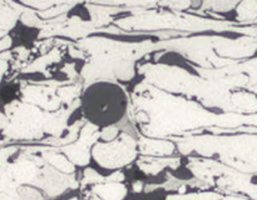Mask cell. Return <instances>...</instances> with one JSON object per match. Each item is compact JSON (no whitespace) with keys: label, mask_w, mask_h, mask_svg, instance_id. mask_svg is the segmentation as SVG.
I'll use <instances>...</instances> for the list:
<instances>
[{"label":"cell","mask_w":257,"mask_h":200,"mask_svg":"<svg viewBox=\"0 0 257 200\" xmlns=\"http://www.w3.org/2000/svg\"><path fill=\"white\" fill-rule=\"evenodd\" d=\"M128 95L118 82L98 80L85 88L82 94V109L88 122L95 126H115L127 114Z\"/></svg>","instance_id":"1"},{"label":"cell","mask_w":257,"mask_h":200,"mask_svg":"<svg viewBox=\"0 0 257 200\" xmlns=\"http://www.w3.org/2000/svg\"><path fill=\"white\" fill-rule=\"evenodd\" d=\"M92 156L107 169H117L132 162L136 156V144L128 136H118L112 142H97Z\"/></svg>","instance_id":"2"},{"label":"cell","mask_w":257,"mask_h":200,"mask_svg":"<svg viewBox=\"0 0 257 200\" xmlns=\"http://www.w3.org/2000/svg\"><path fill=\"white\" fill-rule=\"evenodd\" d=\"M255 2H242V4L238 5L237 8V14L241 19L243 20H250L256 18L257 15V9Z\"/></svg>","instance_id":"3"},{"label":"cell","mask_w":257,"mask_h":200,"mask_svg":"<svg viewBox=\"0 0 257 200\" xmlns=\"http://www.w3.org/2000/svg\"><path fill=\"white\" fill-rule=\"evenodd\" d=\"M23 200H42V192L32 186H24L20 190Z\"/></svg>","instance_id":"4"}]
</instances>
